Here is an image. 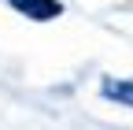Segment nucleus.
I'll return each mask as SVG.
<instances>
[{
  "mask_svg": "<svg viewBox=\"0 0 133 130\" xmlns=\"http://www.w3.org/2000/svg\"><path fill=\"white\" fill-rule=\"evenodd\" d=\"M11 8L30 15V19H37V22H48V19H56V15H63L59 0H11Z\"/></svg>",
  "mask_w": 133,
  "mask_h": 130,
  "instance_id": "obj_1",
  "label": "nucleus"
},
{
  "mask_svg": "<svg viewBox=\"0 0 133 130\" xmlns=\"http://www.w3.org/2000/svg\"><path fill=\"white\" fill-rule=\"evenodd\" d=\"M104 97L107 101H118L133 108V82H118V78H104Z\"/></svg>",
  "mask_w": 133,
  "mask_h": 130,
  "instance_id": "obj_2",
  "label": "nucleus"
}]
</instances>
